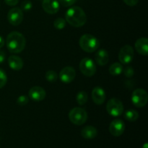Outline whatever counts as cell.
I'll return each mask as SVG.
<instances>
[{"mask_svg": "<svg viewBox=\"0 0 148 148\" xmlns=\"http://www.w3.org/2000/svg\"><path fill=\"white\" fill-rule=\"evenodd\" d=\"M6 43L10 52L19 53L23 51L25 48L26 40L25 36L21 33L13 31L7 36Z\"/></svg>", "mask_w": 148, "mask_h": 148, "instance_id": "6da1fadb", "label": "cell"}, {"mask_svg": "<svg viewBox=\"0 0 148 148\" xmlns=\"http://www.w3.org/2000/svg\"><path fill=\"white\" fill-rule=\"evenodd\" d=\"M66 21L75 27L83 26L87 22V16L85 11L79 7L69 8L65 14Z\"/></svg>", "mask_w": 148, "mask_h": 148, "instance_id": "7a4b0ae2", "label": "cell"}, {"mask_svg": "<svg viewBox=\"0 0 148 148\" xmlns=\"http://www.w3.org/2000/svg\"><path fill=\"white\" fill-rule=\"evenodd\" d=\"M79 44L84 51L92 53L98 49L100 43L95 36L90 34H85L79 38Z\"/></svg>", "mask_w": 148, "mask_h": 148, "instance_id": "3957f363", "label": "cell"}, {"mask_svg": "<svg viewBox=\"0 0 148 148\" xmlns=\"http://www.w3.org/2000/svg\"><path fill=\"white\" fill-rule=\"evenodd\" d=\"M69 119L71 122L75 125H82L88 119V114L83 108L76 107L69 111Z\"/></svg>", "mask_w": 148, "mask_h": 148, "instance_id": "277c9868", "label": "cell"}, {"mask_svg": "<svg viewBox=\"0 0 148 148\" xmlns=\"http://www.w3.org/2000/svg\"><path fill=\"white\" fill-rule=\"evenodd\" d=\"M124 105L118 98H111L106 104V111L111 116L117 117L124 113Z\"/></svg>", "mask_w": 148, "mask_h": 148, "instance_id": "5b68a950", "label": "cell"}, {"mask_svg": "<svg viewBox=\"0 0 148 148\" xmlns=\"http://www.w3.org/2000/svg\"><path fill=\"white\" fill-rule=\"evenodd\" d=\"M148 95L145 90L142 88L136 89L132 95V102L134 106L137 108H143L147 104Z\"/></svg>", "mask_w": 148, "mask_h": 148, "instance_id": "8992f818", "label": "cell"}, {"mask_svg": "<svg viewBox=\"0 0 148 148\" xmlns=\"http://www.w3.org/2000/svg\"><path fill=\"white\" fill-rule=\"evenodd\" d=\"M79 69L86 77H92L96 72L95 62L90 58H84L79 62Z\"/></svg>", "mask_w": 148, "mask_h": 148, "instance_id": "52a82bcc", "label": "cell"}, {"mask_svg": "<svg viewBox=\"0 0 148 148\" xmlns=\"http://www.w3.org/2000/svg\"><path fill=\"white\" fill-rule=\"evenodd\" d=\"M134 49L130 45L123 46L119 53V59L121 64H130L134 58Z\"/></svg>", "mask_w": 148, "mask_h": 148, "instance_id": "ba28073f", "label": "cell"}, {"mask_svg": "<svg viewBox=\"0 0 148 148\" xmlns=\"http://www.w3.org/2000/svg\"><path fill=\"white\" fill-rule=\"evenodd\" d=\"M7 20L12 25H19L23 20V10L19 7H14L11 9L7 14Z\"/></svg>", "mask_w": 148, "mask_h": 148, "instance_id": "9c48e42d", "label": "cell"}, {"mask_svg": "<svg viewBox=\"0 0 148 148\" xmlns=\"http://www.w3.org/2000/svg\"><path fill=\"white\" fill-rule=\"evenodd\" d=\"M125 130V124L121 119H114L109 125V132L111 135L119 137Z\"/></svg>", "mask_w": 148, "mask_h": 148, "instance_id": "30bf717a", "label": "cell"}, {"mask_svg": "<svg viewBox=\"0 0 148 148\" xmlns=\"http://www.w3.org/2000/svg\"><path fill=\"white\" fill-rule=\"evenodd\" d=\"M75 76L76 72L72 66H66L63 68L59 73V78L64 83H70L75 79Z\"/></svg>", "mask_w": 148, "mask_h": 148, "instance_id": "8fae6325", "label": "cell"}, {"mask_svg": "<svg viewBox=\"0 0 148 148\" xmlns=\"http://www.w3.org/2000/svg\"><path fill=\"white\" fill-rule=\"evenodd\" d=\"M29 98L36 102L41 101L46 98V91L40 86H34L29 90Z\"/></svg>", "mask_w": 148, "mask_h": 148, "instance_id": "7c38bea8", "label": "cell"}, {"mask_svg": "<svg viewBox=\"0 0 148 148\" xmlns=\"http://www.w3.org/2000/svg\"><path fill=\"white\" fill-rule=\"evenodd\" d=\"M42 7L46 13L53 14L58 12L60 6L58 0H43Z\"/></svg>", "mask_w": 148, "mask_h": 148, "instance_id": "4fadbf2b", "label": "cell"}, {"mask_svg": "<svg viewBox=\"0 0 148 148\" xmlns=\"http://www.w3.org/2000/svg\"><path fill=\"white\" fill-rule=\"evenodd\" d=\"M106 92L101 87H95L92 91V98L93 102L97 105H101L106 101Z\"/></svg>", "mask_w": 148, "mask_h": 148, "instance_id": "5bb4252c", "label": "cell"}, {"mask_svg": "<svg viewBox=\"0 0 148 148\" xmlns=\"http://www.w3.org/2000/svg\"><path fill=\"white\" fill-rule=\"evenodd\" d=\"M135 49L140 54L147 56L148 54V40L147 38H140L135 42Z\"/></svg>", "mask_w": 148, "mask_h": 148, "instance_id": "9a60e30c", "label": "cell"}, {"mask_svg": "<svg viewBox=\"0 0 148 148\" xmlns=\"http://www.w3.org/2000/svg\"><path fill=\"white\" fill-rule=\"evenodd\" d=\"M95 60L97 64L100 66H104L106 64L109 60L108 53L106 49H100L96 52L95 56Z\"/></svg>", "mask_w": 148, "mask_h": 148, "instance_id": "2e32d148", "label": "cell"}, {"mask_svg": "<svg viewBox=\"0 0 148 148\" xmlns=\"http://www.w3.org/2000/svg\"><path fill=\"white\" fill-rule=\"evenodd\" d=\"M9 66L12 69L15 71H19L22 69L23 66V61L20 57L14 55H12L8 59Z\"/></svg>", "mask_w": 148, "mask_h": 148, "instance_id": "e0dca14e", "label": "cell"}, {"mask_svg": "<svg viewBox=\"0 0 148 148\" xmlns=\"http://www.w3.org/2000/svg\"><path fill=\"white\" fill-rule=\"evenodd\" d=\"M98 134V130L96 128L92 126H86L83 127L81 131V135L83 138L87 139V140H92L94 139Z\"/></svg>", "mask_w": 148, "mask_h": 148, "instance_id": "ac0fdd59", "label": "cell"}, {"mask_svg": "<svg viewBox=\"0 0 148 148\" xmlns=\"http://www.w3.org/2000/svg\"><path fill=\"white\" fill-rule=\"evenodd\" d=\"M123 66L119 62L112 64L109 67V73L114 76H118L120 75L123 72Z\"/></svg>", "mask_w": 148, "mask_h": 148, "instance_id": "d6986e66", "label": "cell"}, {"mask_svg": "<svg viewBox=\"0 0 148 148\" xmlns=\"http://www.w3.org/2000/svg\"><path fill=\"white\" fill-rule=\"evenodd\" d=\"M124 118L128 121H136L139 119V114L137 111L132 109L127 110L124 114Z\"/></svg>", "mask_w": 148, "mask_h": 148, "instance_id": "ffe728a7", "label": "cell"}, {"mask_svg": "<svg viewBox=\"0 0 148 148\" xmlns=\"http://www.w3.org/2000/svg\"><path fill=\"white\" fill-rule=\"evenodd\" d=\"M88 99V95L85 91L81 90L77 95V102L79 105H85Z\"/></svg>", "mask_w": 148, "mask_h": 148, "instance_id": "44dd1931", "label": "cell"}, {"mask_svg": "<svg viewBox=\"0 0 148 148\" xmlns=\"http://www.w3.org/2000/svg\"><path fill=\"white\" fill-rule=\"evenodd\" d=\"M46 79L48 82H54L57 80L58 79V75L55 71L49 70L46 73Z\"/></svg>", "mask_w": 148, "mask_h": 148, "instance_id": "7402d4cb", "label": "cell"}, {"mask_svg": "<svg viewBox=\"0 0 148 148\" xmlns=\"http://www.w3.org/2000/svg\"><path fill=\"white\" fill-rule=\"evenodd\" d=\"M66 21L64 19L62 18V17H59V18L56 19L54 20V23H53V26L57 30H62L66 26Z\"/></svg>", "mask_w": 148, "mask_h": 148, "instance_id": "603a6c76", "label": "cell"}, {"mask_svg": "<svg viewBox=\"0 0 148 148\" xmlns=\"http://www.w3.org/2000/svg\"><path fill=\"white\" fill-rule=\"evenodd\" d=\"M33 7V4H32L31 1L30 0H25L22 2L21 4V10H23V11H30V10Z\"/></svg>", "mask_w": 148, "mask_h": 148, "instance_id": "cb8c5ba5", "label": "cell"}, {"mask_svg": "<svg viewBox=\"0 0 148 148\" xmlns=\"http://www.w3.org/2000/svg\"><path fill=\"white\" fill-rule=\"evenodd\" d=\"M7 82V75H6V73L2 70V69H0V89L2 88L3 87L6 85Z\"/></svg>", "mask_w": 148, "mask_h": 148, "instance_id": "d4e9b609", "label": "cell"}, {"mask_svg": "<svg viewBox=\"0 0 148 148\" xmlns=\"http://www.w3.org/2000/svg\"><path fill=\"white\" fill-rule=\"evenodd\" d=\"M29 102V98L27 97L26 95H20V96L18 97L17 100V103L19 106H25Z\"/></svg>", "mask_w": 148, "mask_h": 148, "instance_id": "484cf974", "label": "cell"}, {"mask_svg": "<svg viewBox=\"0 0 148 148\" xmlns=\"http://www.w3.org/2000/svg\"><path fill=\"white\" fill-rule=\"evenodd\" d=\"M122 72H124V76L127 77H129V78L132 77L134 74V69L132 68V66H127L125 69H123Z\"/></svg>", "mask_w": 148, "mask_h": 148, "instance_id": "4316f807", "label": "cell"}, {"mask_svg": "<svg viewBox=\"0 0 148 148\" xmlns=\"http://www.w3.org/2000/svg\"><path fill=\"white\" fill-rule=\"evenodd\" d=\"M58 1L64 7H70L76 2L77 0H59Z\"/></svg>", "mask_w": 148, "mask_h": 148, "instance_id": "83f0119b", "label": "cell"}, {"mask_svg": "<svg viewBox=\"0 0 148 148\" xmlns=\"http://www.w3.org/2000/svg\"><path fill=\"white\" fill-rule=\"evenodd\" d=\"M123 1L127 5L130 6V7H134V6L137 5L139 0H123Z\"/></svg>", "mask_w": 148, "mask_h": 148, "instance_id": "f1b7e54d", "label": "cell"}, {"mask_svg": "<svg viewBox=\"0 0 148 148\" xmlns=\"http://www.w3.org/2000/svg\"><path fill=\"white\" fill-rule=\"evenodd\" d=\"M4 2L9 6H15L18 4L19 0H4Z\"/></svg>", "mask_w": 148, "mask_h": 148, "instance_id": "f546056e", "label": "cell"}, {"mask_svg": "<svg viewBox=\"0 0 148 148\" xmlns=\"http://www.w3.org/2000/svg\"><path fill=\"white\" fill-rule=\"evenodd\" d=\"M6 54L3 51L0 50V64H2L5 60Z\"/></svg>", "mask_w": 148, "mask_h": 148, "instance_id": "4dcf8cb0", "label": "cell"}, {"mask_svg": "<svg viewBox=\"0 0 148 148\" xmlns=\"http://www.w3.org/2000/svg\"><path fill=\"white\" fill-rule=\"evenodd\" d=\"M4 45V40L1 36H0V49L2 48Z\"/></svg>", "mask_w": 148, "mask_h": 148, "instance_id": "1f68e13d", "label": "cell"}, {"mask_svg": "<svg viewBox=\"0 0 148 148\" xmlns=\"http://www.w3.org/2000/svg\"><path fill=\"white\" fill-rule=\"evenodd\" d=\"M142 148H148V144H147V143H145V144L143 145V147H142Z\"/></svg>", "mask_w": 148, "mask_h": 148, "instance_id": "d6a6232c", "label": "cell"}]
</instances>
